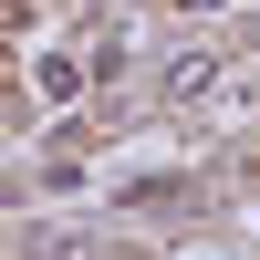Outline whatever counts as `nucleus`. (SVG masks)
Segmentation results:
<instances>
[{
	"label": "nucleus",
	"mask_w": 260,
	"mask_h": 260,
	"mask_svg": "<svg viewBox=\"0 0 260 260\" xmlns=\"http://www.w3.org/2000/svg\"><path fill=\"white\" fill-rule=\"evenodd\" d=\"M31 260H136V250H125V240H94V229H42Z\"/></svg>",
	"instance_id": "obj_1"
}]
</instances>
